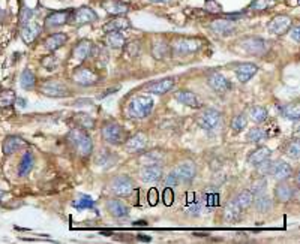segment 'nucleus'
<instances>
[{
  "mask_svg": "<svg viewBox=\"0 0 300 244\" xmlns=\"http://www.w3.org/2000/svg\"><path fill=\"white\" fill-rule=\"evenodd\" d=\"M41 30H42V27L39 24L33 23V21H29V23L20 26V36L24 41V44L30 45L41 34Z\"/></svg>",
  "mask_w": 300,
  "mask_h": 244,
  "instance_id": "nucleus-15",
  "label": "nucleus"
},
{
  "mask_svg": "<svg viewBox=\"0 0 300 244\" xmlns=\"http://www.w3.org/2000/svg\"><path fill=\"white\" fill-rule=\"evenodd\" d=\"M291 30V38L294 39V42H299L300 41V36H299V33H300V27H293V29H290Z\"/></svg>",
  "mask_w": 300,
  "mask_h": 244,
  "instance_id": "nucleus-56",
  "label": "nucleus"
},
{
  "mask_svg": "<svg viewBox=\"0 0 300 244\" xmlns=\"http://www.w3.org/2000/svg\"><path fill=\"white\" fill-rule=\"evenodd\" d=\"M71 14H72V9H63V11L51 12L45 18V27L53 29V27H59V26H63V24L69 23Z\"/></svg>",
  "mask_w": 300,
  "mask_h": 244,
  "instance_id": "nucleus-13",
  "label": "nucleus"
},
{
  "mask_svg": "<svg viewBox=\"0 0 300 244\" xmlns=\"http://www.w3.org/2000/svg\"><path fill=\"white\" fill-rule=\"evenodd\" d=\"M35 82H36V78H35V74L30 71V69H24L21 72V77H20V85L21 89L24 90H32L35 87Z\"/></svg>",
  "mask_w": 300,
  "mask_h": 244,
  "instance_id": "nucleus-39",
  "label": "nucleus"
},
{
  "mask_svg": "<svg viewBox=\"0 0 300 244\" xmlns=\"http://www.w3.org/2000/svg\"><path fill=\"white\" fill-rule=\"evenodd\" d=\"M179 184V179L174 176V172H170L164 180V187H174Z\"/></svg>",
  "mask_w": 300,
  "mask_h": 244,
  "instance_id": "nucleus-53",
  "label": "nucleus"
},
{
  "mask_svg": "<svg viewBox=\"0 0 300 244\" xmlns=\"http://www.w3.org/2000/svg\"><path fill=\"white\" fill-rule=\"evenodd\" d=\"M110 189H111V192H113L114 195L123 198V196L132 195L135 186H134V181L128 176H117L110 183Z\"/></svg>",
  "mask_w": 300,
  "mask_h": 244,
  "instance_id": "nucleus-6",
  "label": "nucleus"
},
{
  "mask_svg": "<svg viewBox=\"0 0 300 244\" xmlns=\"http://www.w3.org/2000/svg\"><path fill=\"white\" fill-rule=\"evenodd\" d=\"M285 154L291 159H299L300 156V144H299V139L294 138L293 141L285 147Z\"/></svg>",
  "mask_w": 300,
  "mask_h": 244,
  "instance_id": "nucleus-47",
  "label": "nucleus"
},
{
  "mask_svg": "<svg viewBox=\"0 0 300 244\" xmlns=\"http://www.w3.org/2000/svg\"><path fill=\"white\" fill-rule=\"evenodd\" d=\"M200 48H201V41L200 39H195V38H180V39H176L171 44V54H174V56H186V54L197 53Z\"/></svg>",
  "mask_w": 300,
  "mask_h": 244,
  "instance_id": "nucleus-3",
  "label": "nucleus"
},
{
  "mask_svg": "<svg viewBox=\"0 0 300 244\" xmlns=\"http://www.w3.org/2000/svg\"><path fill=\"white\" fill-rule=\"evenodd\" d=\"M131 27V23L128 18H125V16H117V18L108 21L107 24L104 26V32L107 33V32H123V30H126Z\"/></svg>",
  "mask_w": 300,
  "mask_h": 244,
  "instance_id": "nucleus-30",
  "label": "nucleus"
},
{
  "mask_svg": "<svg viewBox=\"0 0 300 244\" xmlns=\"http://www.w3.org/2000/svg\"><path fill=\"white\" fill-rule=\"evenodd\" d=\"M240 210L243 211V210H246V208H249V205L252 204V201H254V195L251 194L249 190H242L240 194H237L233 199H231Z\"/></svg>",
  "mask_w": 300,
  "mask_h": 244,
  "instance_id": "nucleus-34",
  "label": "nucleus"
},
{
  "mask_svg": "<svg viewBox=\"0 0 300 244\" xmlns=\"http://www.w3.org/2000/svg\"><path fill=\"white\" fill-rule=\"evenodd\" d=\"M174 98L177 99L180 103H183V105H186V107H192V108H201L203 107V102L198 98V95H195L194 92H189V90L177 92Z\"/></svg>",
  "mask_w": 300,
  "mask_h": 244,
  "instance_id": "nucleus-20",
  "label": "nucleus"
},
{
  "mask_svg": "<svg viewBox=\"0 0 300 244\" xmlns=\"http://www.w3.org/2000/svg\"><path fill=\"white\" fill-rule=\"evenodd\" d=\"M221 120H222V115L218 110L207 108L198 115L197 121H198V125H200L201 129H204L207 132H212V130H216L221 126Z\"/></svg>",
  "mask_w": 300,
  "mask_h": 244,
  "instance_id": "nucleus-5",
  "label": "nucleus"
},
{
  "mask_svg": "<svg viewBox=\"0 0 300 244\" xmlns=\"http://www.w3.org/2000/svg\"><path fill=\"white\" fill-rule=\"evenodd\" d=\"M116 161H117V156H116L113 151H110V150H107V148H102V150L98 153L95 162H96V165L101 166V168H111V166L116 163Z\"/></svg>",
  "mask_w": 300,
  "mask_h": 244,
  "instance_id": "nucleus-27",
  "label": "nucleus"
},
{
  "mask_svg": "<svg viewBox=\"0 0 300 244\" xmlns=\"http://www.w3.org/2000/svg\"><path fill=\"white\" fill-rule=\"evenodd\" d=\"M291 26H293V20L288 15H276L275 18L269 21L267 32L276 34V36H281V34H285L287 32H290Z\"/></svg>",
  "mask_w": 300,
  "mask_h": 244,
  "instance_id": "nucleus-9",
  "label": "nucleus"
},
{
  "mask_svg": "<svg viewBox=\"0 0 300 244\" xmlns=\"http://www.w3.org/2000/svg\"><path fill=\"white\" fill-rule=\"evenodd\" d=\"M102 8L111 15H125L129 11V6L126 3L120 2V0H108V2H104Z\"/></svg>",
  "mask_w": 300,
  "mask_h": 244,
  "instance_id": "nucleus-29",
  "label": "nucleus"
},
{
  "mask_svg": "<svg viewBox=\"0 0 300 244\" xmlns=\"http://www.w3.org/2000/svg\"><path fill=\"white\" fill-rule=\"evenodd\" d=\"M162 159L164 158L159 151H149L141 158V162H144V165H158L162 162Z\"/></svg>",
  "mask_w": 300,
  "mask_h": 244,
  "instance_id": "nucleus-46",
  "label": "nucleus"
},
{
  "mask_svg": "<svg viewBox=\"0 0 300 244\" xmlns=\"http://www.w3.org/2000/svg\"><path fill=\"white\" fill-rule=\"evenodd\" d=\"M257 174L260 177H266L267 174L270 172V168H272V162L269 161V159H266V161H263L261 163H258L257 166Z\"/></svg>",
  "mask_w": 300,
  "mask_h": 244,
  "instance_id": "nucleus-49",
  "label": "nucleus"
},
{
  "mask_svg": "<svg viewBox=\"0 0 300 244\" xmlns=\"http://www.w3.org/2000/svg\"><path fill=\"white\" fill-rule=\"evenodd\" d=\"M153 98L150 96H135L128 105V115L132 118H144L153 110Z\"/></svg>",
  "mask_w": 300,
  "mask_h": 244,
  "instance_id": "nucleus-1",
  "label": "nucleus"
},
{
  "mask_svg": "<svg viewBox=\"0 0 300 244\" xmlns=\"http://www.w3.org/2000/svg\"><path fill=\"white\" fill-rule=\"evenodd\" d=\"M68 41V36L65 33H54V34H50L45 41V47L48 51H56L57 48L63 47Z\"/></svg>",
  "mask_w": 300,
  "mask_h": 244,
  "instance_id": "nucleus-32",
  "label": "nucleus"
},
{
  "mask_svg": "<svg viewBox=\"0 0 300 244\" xmlns=\"http://www.w3.org/2000/svg\"><path fill=\"white\" fill-rule=\"evenodd\" d=\"M41 92L50 98H65L69 96V89L59 81H45L41 85Z\"/></svg>",
  "mask_w": 300,
  "mask_h": 244,
  "instance_id": "nucleus-10",
  "label": "nucleus"
},
{
  "mask_svg": "<svg viewBox=\"0 0 300 244\" xmlns=\"http://www.w3.org/2000/svg\"><path fill=\"white\" fill-rule=\"evenodd\" d=\"M234 72H236V77L240 82H248L258 72V66L251 63V62H245V63L237 65Z\"/></svg>",
  "mask_w": 300,
  "mask_h": 244,
  "instance_id": "nucleus-17",
  "label": "nucleus"
},
{
  "mask_svg": "<svg viewBox=\"0 0 300 244\" xmlns=\"http://www.w3.org/2000/svg\"><path fill=\"white\" fill-rule=\"evenodd\" d=\"M74 121L78 125V128H84V129H92L95 126V121L89 114H77Z\"/></svg>",
  "mask_w": 300,
  "mask_h": 244,
  "instance_id": "nucleus-44",
  "label": "nucleus"
},
{
  "mask_svg": "<svg viewBox=\"0 0 300 244\" xmlns=\"http://www.w3.org/2000/svg\"><path fill=\"white\" fill-rule=\"evenodd\" d=\"M207 84H209L210 89L213 90V92H216V93H225V92L230 90V87H231L230 81H228V80H227L222 74H219V72H213L212 75H209Z\"/></svg>",
  "mask_w": 300,
  "mask_h": 244,
  "instance_id": "nucleus-16",
  "label": "nucleus"
},
{
  "mask_svg": "<svg viewBox=\"0 0 300 244\" xmlns=\"http://www.w3.org/2000/svg\"><path fill=\"white\" fill-rule=\"evenodd\" d=\"M254 202H255V208L260 211V213H267L270 208H272V199L269 195L266 194H261V195H257L254 196Z\"/></svg>",
  "mask_w": 300,
  "mask_h": 244,
  "instance_id": "nucleus-38",
  "label": "nucleus"
},
{
  "mask_svg": "<svg viewBox=\"0 0 300 244\" xmlns=\"http://www.w3.org/2000/svg\"><path fill=\"white\" fill-rule=\"evenodd\" d=\"M15 92L14 90H5L0 93V108H8L15 103Z\"/></svg>",
  "mask_w": 300,
  "mask_h": 244,
  "instance_id": "nucleus-43",
  "label": "nucleus"
},
{
  "mask_svg": "<svg viewBox=\"0 0 300 244\" xmlns=\"http://www.w3.org/2000/svg\"><path fill=\"white\" fill-rule=\"evenodd\" d=\"M101 136L105 143L113 144V146H119L123 138H125V132H123V128L119 123H114V121H108V123H104L101 128Z\"/></svg>",
  "mask_w": 300,
  "mask_h": 244,
  "instance_id": "nucleus-4",
  "label": "nucleus"
},
{
  "mask_svg": "<svg viewBox=\"0 0 300 244\" xmlns=\"http://www.w3.org/2000/svg\"><path fill=\"white\" fill-rule=\"evenodd\" d=\"M246 126H248V118H246V115H245L243 113L234 115V118H233V121H231V128H233V130H234L236 133L242 132Z\"/></svg>",
  "mask_w": 300,
  "mask_h": 244,
  "instance_id": "nucleus-45",
  "label": "nucleus"
},
{
  "mask_svg": "<svg viewBox=\"0 0 300 244\" xmlns=\"http://www.w3.org/2000/svg\"><path fill=\"white\" fill-rule=\"evenodd\" d=\"M209 27H210L212 32L216 33V34H231V33L236 32V24H234V21L227 20V18L212 21Z\"/></svg>",
  "mask_w": 300,
  "mask_h": 244,
  "instance_id": "nucleus-22",
  "label": "nucleus"
},
{
  "mask_svg": "<svg viewBox=\"0 0 300 244\" xmlns=\"http://www.w3.org/2000/svg\"><path fill=\"white\" fill-rule=\"evenodd\" d=\"M204 9L207 12H210V14H219V12H222V8H221V5L216 2V0H206Z\"/></svg>",
  "mask_w": 300,
  "mask_h": 244,
  "instance_id": "nucleus-51",
  "label": "nucleus"
},
{
  "mask_svg": "<svg viewBox=\"0 0 300 244\" xmlns=\"http://www.w3.org/2000/svg\"><path fill=\"white\" fill-rule=\"evenodd\" d=\"M266 187H267V180L264 177H258L257 180L252 181L249 192L254 196H257V195H261V194H266Z\"/></svg>",
  "mask_w": 300,
  "mask_h": 244,
  "instance_id": "nucleus-41",
  "label": "nucleus"
},
{
  "mask_svg": "<svg viewBox=\"0 0 300 244\" xmlns=\"http://www.w3.org/2000/svg\"><path fill=\"white\" fill-rule=\"evenodd\" d=\"M33 165H35V158L30 151H26L23 154V158L20 161V165H18V176L20 177H24L27 174L33 169Z\"/></svg>",
  "mask_w": 300,
  "mask_h": 244,
  "instance_id": "nucleus-36",
  "label": "nucleus"
},
{
  "mask_svg": "<svg viewBox=\"0 0 300 244\" xmlns=\"http://www.w3.org/2000/svg\"><path fill=\"white\" fill-rule=\"evenodd\" d=\"M96 20H98V14L92 8L81 6V8L72 11V14H71V18H69V23H72L75 26H81V24L95 23Z\"/></svg>",
  "mask_w": 300,
  "mask_h": 244,
  "instance_id": "nucleus-8",
  "label": "nucleus"
},
{
  "mask_svg": "<svg viewBox=\"0 0 300 244\" xmlns=\"http://www.w3.org/2000/svg\"><path fill=\"white\" fill-rule=\"evenodd\" d=\"M278 110H279L282 117L290 118V120H299V117H300L299 103H284V105H279Z\"/></svg>",
  "mask_w": 300,
  "mask_h": 244,
  "instance_id": "nucleus-33",
  "label": "nucleus"
},
{
  "mask_svg": "<svg viewBox=\"0 0 300 244\" xmlns=\"http://www.w3.org/2000/svg\"><path fill=\"white\" fill-rule=\"evenodd\" d=\"M74 207L78 210H87V208H95V201L90 196H83L80 201L74 202Z\"/></svg>",
  "mask_w": 300,
  "mask_h": 244,
  "instance_id": "nucleus-48",
  "label": "nucleus"
},
{
  "mask_svg": "<svg viewBox=\"0 0 300 244\" xmlns=\"http://www.w3.org/2000/svg\"><path fill=\"white\" fill-rule=\"evenodd\" d=\"M56 65H57L56 59H53L51 56H48V57H45V59L42 60V66L47 69V71H53V69L56 67Z\"/></svg>",
  "mask_w": 300,
  "mask_h": 244,
  "instance_id": "nucleus-54",
  "label": "nucleus"
},
{
  "mask_svg": "<svg viewBox=\"0 0 300 244\" xmlns=\"http://www.w3.org/2000/svg\"><path fill=\"white\" fill-rule=\"evenodd\" d=\"M269 174L276 181H285L293 176V168L290 163L284 161H276V162H272V168Z\"/></svg>",
  "mask_w": 300,
  "mask_h": 244,
  "instance_id": "nucleus-12",
  "label": "nucleus"
},
{
  "mask_svg": "<svg viewBox=\"0 0 300 244\" xmlns=\"http://www.w3.org/2000/svg\"><path fill=\"white\" fill-rule=\"evenodd\" d=\"M68 139H69L71 146H72L77 150V153L81 156H89L93 150V143H92L90 136L81 129H72L68 135Z\"/></svg>",
  "mask_w": 300,
  "mask_h": 244,
  "instance_id": "nucleus-2",
  "label": "nucleus"
},
{
  "mask_svg": "<svg viewBox=\"0 0 300 244\" xmlns=\"http://www.w3.org/2000/svg\"><path fill=\"white\" fill-rule=\"evenodd\" d=\"M269 2L270 0H254V2L249 5L251 11H266L269 8Z\"/></svg>",
  "mask_w": 300,
  "mask_h": 244,
  "instance_id": "nucleus-52",
  "label": "nucleus"
},
{
  "mask_svg": "<svg viewBox=\"0 0 300 244\" xmlns=\"http://www.w3.org/2000/svg\"><path fill=\"white\" fill-rule=\"evenodd\" d=\"M275 196L279 202H288L294 196V187L284 181H281L275 189Z\"/></svg>",
  "mask_w": 300,
  "mask_h": 244,
  "instance_id": "nucleus-25",
  "label": "nucleus"
},
{
  "mask_svg": "<svg viewBox=\"0 0 300 244\" xmlns=\"http://www.w3.org/2000/svg\"><path fill=\"white\" fill-rule=\"evenodd\" d=\"M27 146V143L24 141V139L21 136H17V135H9L6 136V139L3 141V153L6 156L18 151L21 148H24Z\"/></svg>",
  "mask_w": 300,
  "mask_h": 244,
  "instance_id": "nucleus-21",
  "label": "nucleus"
},
{
  "mask_svg": "<svg viewBox=\"0 0 300 244\" xmlns=\"http://www.w3.org/2000/svg\"><path fill=\"white\" fill-rule=\"evenodd\" d=\"M146 146H147V136L141 132L135 133L125 143V148L128 153H140L146 148Z\"/></svg>",
  "mask_w": 300,
  "mask_h": 244,
  "instance_id": "nucleus-19",
  "label": "nucleus"
},
{
  "mask_svg": "<svg viewBox=\"0 0 300 244\" xmlns=\"http://www.w3.org/2000/svg\"><path fill=\"white\" fill-rule=\"evenodd\" d=\"M6 18V11L5 9H0V23H3Z\"/></svg>",
  "mask_w": 300,
  "mask_h": 244,
  "instance_id": "nucleus-58",
  "label": "nucleus"
},
{
  "mask_svg": "<svg viewBox=\"0 0 300 244\" xmlns=\"http://www.w3.org/2000/svg\"><path fill=\"white\" fill-rule=\"evenodd\" d=\"M140 179L144 183H158L162 179V168L159 165H146L140 171Z\"/></svg>",
  "mask_w": 300,
  "mask_h": 244,
  "instance_id": "nucleus-18",
  "label": "nucleus"
},
{
  "mask_svg": "<svg viewBox=\"0 0 300 244\" xmlns=\"http://www.w3.org/2000/svg\"><path fill=\"white\" fill-rule=\"evenodd\" d=\"M107 208H108V211L111 213V216L120 219V217H126L129 214V208L128 205L120 201V199H110L107 202Z\"/></svg>",
  "mask_w": 300,
  "mask_h": 244,
  "instance_id": "nucleus-24",
  "label": "nucleus"
},
{
  "mask_svg": "<svg viewBox=\"0 0 300 244\" xmlns=\"http://www.w3.org/2000/svg\"><path fill=\"white\" fill-rule=\"evenodd\" d=\"M15 103L18 105L20 108H26L27 107V100L23 99V98H15Z\"/></svg>",
  "mask_w": 300,
  "mask_h": 244,
  "instance_id": "nucleus-57",
  "label": "nucleus"
},
{
  "mask_svg": "<svg viewBox=\"0 0 300 244\" xmlns=\"http://www.w3.org/2000/svg\"><path fill=\"white\" fill-rule=\"evenodd\" d=\"M249 115H251V118L255 121V123H263V121L267 120V110L264 108V107L255 105V107H252L249 110Z\"/></svg>",
  "mask_w": 300,
  "mask_h": 244,
  "instance_id": "nucleus-42",
  "label": "nucleus"
},
{
  "mask_svg": "<svg viewBox=\"0 0 300 244\" xmlns=\"http://www.w3.org/2000/svg\"><path fill=\"white\" fill-rule=\"evenodd\" d=\"M152 3H165V2H170V0H150Z\"/></svg>",
  "mask_w": 300,
  "mask_h": 244,
  "instance_id": "nucleus-59",
  "label": "nucleus"
},
{
  "mask_svg": "<svg viewBox=\"0 0 300 244\" xmlns=\"http://www.w3.org/2000/svg\"><path fill=\"white\" fill-rule=\"evenodd\" d=\"M72 80L84 87H89L98 82V75L92 72L89 67H78L75 69V72L72 74Z\"/></svg>",
  "mask_w": 300,
  "mask_h": 244,
  "instance_id": "nucleus-14",
  "label": "nucleus"
},
{
  "mask_svg": "<svg viewBox=\"0 0 300 244\" xmlns=\"http://www.w3.org/2000/svg\"><path fill=\"white\" fill-rule=\"evenodd\" d=\"M242 213L243 211L240 210V208L233 201H230V202L227 204L225 210H224V220L225 222H236V220L240 219Z\"/></svg>",
  "mask_w": 300,
  "mask_h": 244,
  "instance_id": "nucleus-37",
  "label": "nucleus"
},
{
  "mask_svg": "<svg viewBox=\"0 0 300 244\" xmlns=\"http://www.w3.org/2000/svg\"><path fill=\"white\" fill-rule=\"evenodd\" d=\"M95 51V45L90 41H80L74 48V57L77 60H84Z\"/></svg>",
  "mask_w": 300,
  "mask_h": 244,
  "instance_id": "nucleus-26",
  "label": "nucleus"
},
{
  "mask_svg": "<svg viewBox=\"0 0 300 244\" xmlns=\"http://www.w3.org/2000/svg\"><path fill=\"white\" fill-rule=\"evenodd\" d=\"M272 154V150L269 147H258L257 150H254L249 156H248V163L251 166H257L258 163H261L263 161H266L270 158Z\"/></svg>",
  "mask_w": 300,
  "mask_h": 244,
  "instance_id": "nucleus-28",
  "label": "nucleus"
},
{
  "mask_svg": "<svg viewBox=\"0 0 300 244\" xmlns=\"http://www.w3.org/2000/svg\"><path fill=\"white\" fill-rule=\"evenodd\" d=\"M174 176L179 179V183H191L194 179H195V174H197V168L192 162H183L179 163L173 169Z\"/></svg>",
  "mask_w": 300,
  "mask_h": 244,
  "instance_id": "nucleus-11",
  "label": "nucleus"
},
{
  "mask_svg": "<svg viewBox=\"0 0 300 244\" xmlns=\"http://www.w3.org/2000/svg\"><path fill=\"white\" fill-rule=\"evenodd\" d=\"M264 139H267V132L260 128H252L246 133V141L249 143H261Z\"/></svg>",
  "mask_w": 300,
  "mask_h": 244,
  "instance_id": "nucleus-40",
  "label": "nucleus"
},
{
  "mask_svg": "<svg viewBox=\"0 0 300 244\" xmlns=\"http://www.w3.org/2000/svg\"><path fill=\"white\" fill-rule=\"evenodd\" d=\"M171 54V47L167 42H155L152 45V57L156 60H164L170 57Z\"/></svg>",
  "mask_w": 300,
  "mask_h": 244,
  "instance_id": "nucleus-31",
  "label": "nucleus"
},
{
  "mask_svg": "<svg viewBox=\"0 0 300 244\" xmlns=\"http://www.w3.org/2000/svg\"><path fill=\"white\" fill-rule=\"evenodd\" d=\"M33 15H35V11L30 9V8H23L21 9V14H20V26L29 23L33 20Z\"/></svg>",
  "mask_w": 300,
  "mask_h": 244,
  "instance_id": "nucleus-50",
  "label": "nucleus"
},
{
  "mask_svg": "<svg viewBox=\"0 0 300 244\" xmlns=\"http://www.w3.org/2000/svg\"><path fill=\"white\" fill-rule=\"evenodd\" d=\"M243 16V12H234V14H228L225 15L227 20H231V21H236V20H240Z\"/></svg>",
  "mask_w": 300,
  "mask_h": 244,
  "instance_id": "nucleus-55",
  "label": "nucleus"
},
{
  "mask_svg": "<svg viewBox=\"0 0 300 244\" xmlns=\"http://www.w3.org/2000/svg\"><path fill=\"white\" fill-rule=\"evenodd\" d=\"M3 196H5V192H3V189H0V201L3 199Z\"/></svg>",
  "mask_w": 300,
  "mask_h": 244,
  "instance_id": "nucleus-60",
  "label": "nucleus"
},
{
  "mask_svg": "<svg viewBox=\"0 0 300 244\" xmlns=\"http://www.w3.org/2000/svg\"><path fill=\"white\" fill-rule=\"evenodd\" d=\"M242 48L246 51V53H249L252 56H264L267 51V42L264 41L263 38H258V36H249V38H245L242 39L240 42Z\"/></svg>",
  "mask_w": 300,
  "mask_h": 244,
  "instance_id": "nucleus-7",
  "label": "nucleus"
},
{
  "mask_svg": "<svg viewBox=\"0 0 300 244\" xmlns=\"http://www.w3.org/2000/svg\"><path fill=\"white\" fill-rule=\"evenodd\" d=\"M105 45L111 48H122L125 47V36L120 32H107L105 34Z\"/></svg>",
  "mask_w": 300,
  "mask_h": 244,
  "instance_id": "nucleus-35",
  "label": "nucleus"
},
{
  "mask_svg": "<svg viewBox=\"0 0 300 244\" xmlns=\"http://www.w3.org/2000/svg\"><path fill=\"white\" fill-rule=\"evenodd\" d=\"M174 87V78H164L147 85V92L153 95H164Z\"/></svg>",
  "mask_w": 300,
  "mask_h": 244,
  "instance_id": "nucleus-23",
  "label": "nucleus"
}]
</instances>
